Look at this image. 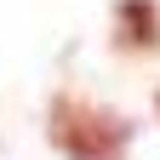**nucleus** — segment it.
<instances>
[{
  "label": "nucleus",
  "instance_id": "obj_1",
  "mask_svg": "<svg viewBox=\"0 0 160 160\" xmlns=\"http://www.w3.org/2000/svg\"><path fill=\"white\" fill-rule=\"evenodd\" d=\"M52 143L69 160H120L132 143V126L97 103H80V97H57L52 103Z\"/></svg>",
  "mask_w": 160,
  "mask_h": 160
},
{
  "label": "nucleus",
  "instance_id": "obj_2",
  "mask_svg": "<svg viewBox=\"0 0 160 160\" xmlns=\"http://www.w3.org/2000/svg\"><path fill=\"white\" fill-rule=\"evenodd\" d=\"M114 29H120V46L154 52L160 46V6L154 0H120L114 6Z\"/></svg>",
  "mask_w": 160,
  "mask_h": 160
}]
</instances>
